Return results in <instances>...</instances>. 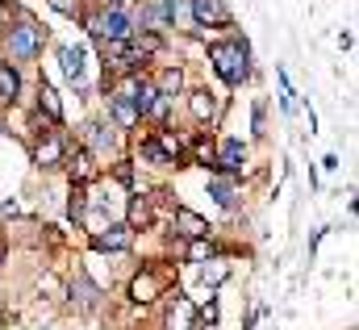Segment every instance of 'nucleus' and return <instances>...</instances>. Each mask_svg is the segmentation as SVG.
<instances>
[{
  "label": "nucleus",
  "mask_w": 359,
  "mask_h": 330,
  "mask_svg": "<svg viewBox=\"0 0 359 330\" xmlns=\"http://www.w3.org/2000/svg\"><path fill=\"white\" fill-rule=\"evenodd\" d=\"M209 63H213V72L230 84V88L247 84L251 80V46H247V38L213 42V46H209Z\"/></svg>",
  "instance_id": "1"
},
{
  "label": "nucleus",
  "mask_w": 359,
  "mask_h": 330,
  "mask_svg": "<svg viewBox=\"0 0 359 330\" xmlns=\"http://www.w3.org/2000/svg\"><path fill=\"white\" fill-rule=\"evenodd\" d=\"M46 25H38V21H29V17H21V21H13L8 29H4V55L13 59V67L17 63H34L38 55H42V46H46ZM4 59V63H8Z\"/></svg>",
  "instance_id": "2"
},
{
  "label": "nucleus",
  "mask_w": 359,
  "mask_h": 330,
  "mask_svg": "<svg viewBox=\"0 0 359 330\" xmlns=\"http://www.w3.org/2000/svg\"><path fill=\"white\" fill-rule=\"evenodd\" d=\"M159 297H168V280H163L155 268H142V272L130 280V301H134V305H151V301H159Z\"/></svg>",
  "instance_id": "3"
},
{
  "label": "nucleus",
  "mask_w": 359,
  "mask_h": 330,
  "mask_svg": "<svg viewBox=\"0 0 359 330\" xmlns=\"http://www.w3.org/2000/svg\"><path fill=\"white\" fill-rule=\"evenodd\" d=\"M63 159H67V143H63V134H59V130L38 134V143H34V164L42 167V171H55V167H63Z\"/></svg>",
  "instance_id": "4"
},
{
  "label": "nucleus",
  "mask_w": 359,
  "mask_h": 330,
  "mask_svg": "<svg viewBox=\"0 0 359 330\" xmlns=\"http://www.w3.org/2000/svg\"><path fill=\"white\" fill-rule=\"evenodd\" d=\"M188 8H192V21L201 25V29H230L234 25V13L226 8V0H188Z\"/></svg>",
  "instance_id": "5"
},
{
  "label": "nucleus",
  "mask_w": 359,
  "mask_h": 330,
  "mask_svg": "<svg viewBox=\"0 0 359 330\" xmlns=\"http://www.w3.org/2000/svg\"><path fill=\"white\" fill-rule=\"evenodd\" d=\"M243 164H247L243 138H222V143L213 147V171H217V176H238Z\"/></svg>",
  "instance_id": "6"
},
{
  "label": "nucleus",
  "mask_w": 359,
  "mask_h": 330,
  "mask_svg": "<svg viewBox=\"0 0 359 330\" xmlns=\"http://www.w3.org/2000/svg\"><path fill=\"white\" fill-rule=\"evenodd\" d=\"M92 247L104 251V255H117V251H130L134 247V230L126 226V222H113V226H100L96 235H92Z\"/></svg>",
  "instance_id": "7"
},
{
  "label": "nucleus",
  "mask_w": 359,
  "mask_h": 330,
  "mask_svg": "<svg viewBox=\"0 0 359 330\" xmlns=\"http://www.w3.org/2000/svg\"><path fill=\"white\" fill-rule=\"evenodd\" d=\"M192 326H201V322H196V305L176 293V297L168 301V310H163V330H192Z\"/></svg>",
  "instance_id": "8"
},
{
  "label": "nucleus",
  "mask_w": 359,
  "mask_h": 330,
  "mask_svg": "<svg viewBox=\"0 0 359 330\" xmlns=\"http://www.w3.org/2000/svg\"><path fill=\"white\" fill-rule=\"evenodd\" d=\"M188 113H192L201 126L217 121V113H222V100H217V92H209V88H196V92H188Z\"/></svg>",
  "instance_id": "9"
},
{
  "label": "nucleus",
  "mask_w": 359,
  "mask_h": 330,
  "mask_svg": "<svg viewBox=\"0 0 359 330\" xmlns=\"http://www.w3.org/2000/svg\"><path fill=\"white\" fill-rule=\"evenodd\" d=\"M109 117H113V130H134L142 121L138 109H134V100L130 96H117V92H109Z\"/></svg>",
  "instance_id": "10"
},
{
  "label": "nucleus",
  "mask_w": 359,
  "mask_h": 330,
  "mask_svg": "<svg viewBox=\"0 0 359 330\" xmlns=\"http://www.w3.org/2000/svg\"><path fill=\"white\" fill-rule=\"evenodd\" d=\"M67 297H72L76 310H96V305H100V284H92L88 276H76V280L67 284Z\"/></svg>",
  "instance_id": "11"
},
{
  "label": "nucleus",
  "mask_w": 359,
  "mask_h": 330,
  "mask_svg": "<svg viewBox=\"0 0 359 330\" xmlns=\"http://www.w3.org/2000/svg\"><path fill=\"white\" fill-rule=\"evenodd\" d=\"M63 164H67V171H72V184H84V188H88L92 180H96V159H92L88 147H80V151L67 155Z\"/></svg>",
  "instance_id": "12"
},
{
  "label": "nucleus",
  "mask_w": 359,
  "mask_h": 330,
  "mask_svg": "<svg viewBox=\"0 0 359 330\" xmlns=\"http://www.w3.org/2000/svg\"><path fill=\"white\" fill-rule=\"evenodd\" d=\"M21 96V72L13 63H0V109H13Z\"/></svg>",
  "instance_id": "13"
},
{
  "label": "nucleus",
  "mask_w": 359,
  "mask_h": 330,
  "mask_svg": "<svg viewBox=\"0 0 359 330\" xmlns=\"http://www.w3.org/2000/svg\"><path fill=\"white\" fill-rule=\"evenodd\" d=\"M84 59H88L84 46H59V63H63V76L67 80H76V84L84 80V67H88Z\"/></svg>",
  "instance_id": "14"
},
{
  "label": "nucleus",
  "mask_w": 359,
  "mask_h": 330,
  "mask_svg": "<svg viewBox=\"0 0 359 330\" xmlns=\"http://www.w3.org/2000/svg\"><path fill=\"white\" fill-rule=\"evenodd\" d=\"M46 113V121L50 126H63V105H59V92L50 88V84L42 80V88H38V117Z\"/></svg>",
  "instance_id": "15"
},
{
  "label": "nucleus",
  "mask_w": 359,
  "mask_h": 330,
  "mask_svg": "<svg viewBox=\"0 0 359 330\" xmlns=\"http://www.w3.org/2000/svg\"><path fill=\"white\" fill-rule=\"evenodd\" d=\"M151 222H155L151 197H130V218H126V226H130V230H142V226H151Z\"/></svg>",
  "instance_id": "16"
},
{
  "label": "nucleus",
  "mask_w": 359,
  "mask_h": 330,
  "mask_svg": "<svg viewBox=\"0 0 359 330\" xmlns=\"http://www.w3.org/2000/svg\"><path fill=\"white\" fill-rule=\"evenodd\" d=\"M155 92H159V96H168V100H176L180 96V88H184V72H180L176 63H172V67H163V72H159V76H155Z\"/></svg>",
  "instance_id": "17"
},
{
  "label": "nucleus",
  "mask_w": 359,
  "mask_h": 330,
  "mask_svg": "<svg viewBox=\"0 0 359 330\" xmlns=\"http://www.w3.org/2000/svg\"><path fill=\"white\" fill-rule=\"evenodd\" d=\"M176 226H184V235H188V239H209V222H205L201 213L184 209V205H176Z\"/></svg>",
  "instance_id": "18"
},
{
  "label": "nucleus",
  "mask_w": 359,
  "mask_h": 330,
  "mask_svg": "<svg viewBox=\"0 0 359 330\" xmlns=\"http://www.w3.org/2000/svg\"><path fill=\"white\" fill-rule=\"evenodd\" d=\"M209 192L217 197V205H234V197H238V176H213L209 180Z\"/></svg>",
  "instance_id": "19"
},
{
  "label": "nucleus",
  "mask_w": 359,
  "mask_h": 330,
  "mask_svg": "<svg viewBox=\"0 0 359 330\" xmlns=\"http://www.w3.org/2000/svg\"><path fill=\"white\" fill-rule=\"evenodd\" d=\"M67 218H72V222H84V218H88V188H84V184H72V201H67Z\"/></svg>",
  "instance_id": "20"
},
{
  "label": "nucleus",
  "mask_w": 359,
  "mask_h": 330,
  "mask_svg": "<svg viewBox=\"0 0 359 330\" xmlns=\"http://www.w3.org/2000/svg\"><path fill=\"white\" fill-rule=\"evenodd\" d=\"M113 143H117V130H113V126H100V121L88 126V147L104 151V147H113Z\"/></svg>",
  "instance_id": "21"
},
{
  "label": "nucleus",
  "mask_w": 359,
  "mask_h": 330,
  "mask_svg": "<svg viewBox=\"0 0 359 330\" xmlns=\"http://www.w3.org/2000/svg\"><path fill=\"white\" fill-rule=\"evenodd\" d=\"M42 293H46V301H63V297H67V284H63L55 272H46V276L38 280V297H42Z\"/></svg>",
  "instance_id": "22"
},
{
  "label": "nucleus",
  "mask_w": 359,
  "mask_h": 330,
  "mask_svg": "<svg viewBox=\"0 0 359 330\" xmlns=\"http://www.w3.org/2000/svg\"><path fill=\"white\" fill-rule=\"evenodd\" d=\"M192 151H196V164L213 167V138H209L205 130H196V134H192Z\"/></svg>",
  "instance_id": "23"
},
{
  "label": "nucleus",
  "mask_w": 359,
  "mask_h": 330,
  "mask_svg": "<svg viewBox=\"0 0 359 330\" xmlns=\"http://www.w3.org/2000/svg\"><path fill=\"white\" fill-rule=\"evenodd\" d=\"M138 159H147V164H155V167H168V159H163V147H159V138H155V134H151V138H142Z\"/></svg>",
  "instance_id": "24"
},
{
  "label": "nucleus",
  "mask_w": 359,
  "mask_h": 330,
  "mask_svg": "<svg viewBox=\"0 0 359 330\" xmlns=\"http://www.w3.org/2000/svg\"><path fill=\"white\" fill-rule=\"evenodd\" d=\"M184 255H188V263H205V259L213 255V247H209L205 239H192V243L184 247Z\"/></svg>",
  "instance_id": "25"
},
{
  "label": "nucleus",
  "mask_w": 359,
  "mask_h": 330,
  "mask_svg": "<svg viewBox=\"0 0 359 330\" xmlns=\"http://www.w3.org/2000/svg\"><path fill=\"white\" fill-rule=\"evenodd\" d=\"M113 180L126 184V188H134V164H130V159H117V164H113Z\"/></svg>",
  "instance_id": "26"
},
{
  "label": "nucleus",
  "mask_w": 359,
  "mask_h": 330,
  "mask_svg": "<svg viewBox=\"0 0 359 330\" xmlns=\"http://www.w3.org/2000/svg\"><path fill=\"white\" fill-rule=\"evenodd\" d=\"M226 276H230V268H226V263H213V268H205V272H201V280H205V284H213V289H217Z\"/></svg>",
  "instance_id": "27"
},
{
  "label": "nucleus",
  "mask_w": 359,
  "mask_h": 330,
  "mask_svg": "<svg viewBox=\"0 0 359 330\" xmlns=\"http://www.w3.org/2000/svg\"><path fill=\"white\" fill-rule=\"evenodd\" d=\"M46 4H50L55 13H63V17H80V13H84L80 0H46Z\"/></svg>",
  "instance_id": "28"
},
{
  "label": "nucleus",
  "mask_w": 359,
  "mask_h": 330,
  "mask_svg": "<svg viewBox=\"0 0 359 330\" xmlns=\"http://www.w3.org/2000/svg\"><path fill=\"white\" fill-rule=\"evenodd\" d=\"M8 263V239H4V230H0V268Z\"/></svg>",
  "instance_id": "29"
},
{
  "label": "nucleus",
  "mask_w": 359,
  "mask_h": 330,
  "mask_svg": "<svg viewBox=\"0 0 359 330\" xmlns=\"http://www.w3.org/2000/svg\"><path fill=\"white\" fill-rule=\"evenodd\" d=\"M130 4H134V0H109V4H104V8H121V13H126V8H130Z\"/></svg>",
  "instance_id": "30"
},
{
  "label": "nucleus",
  "mask_w": 359,
  "mask_h": 330,
  "mask_svg": "<svg viewBox=\"0 0 359 330\" xmlns=\"http://www.w3.org/2000/svg\"><path fill=\"white\" fill-rule=\"evenodd\" d=\"M192 330H205V326H192Z\"/></svg>",
  "instance_id": "31"
}]
</instances>
